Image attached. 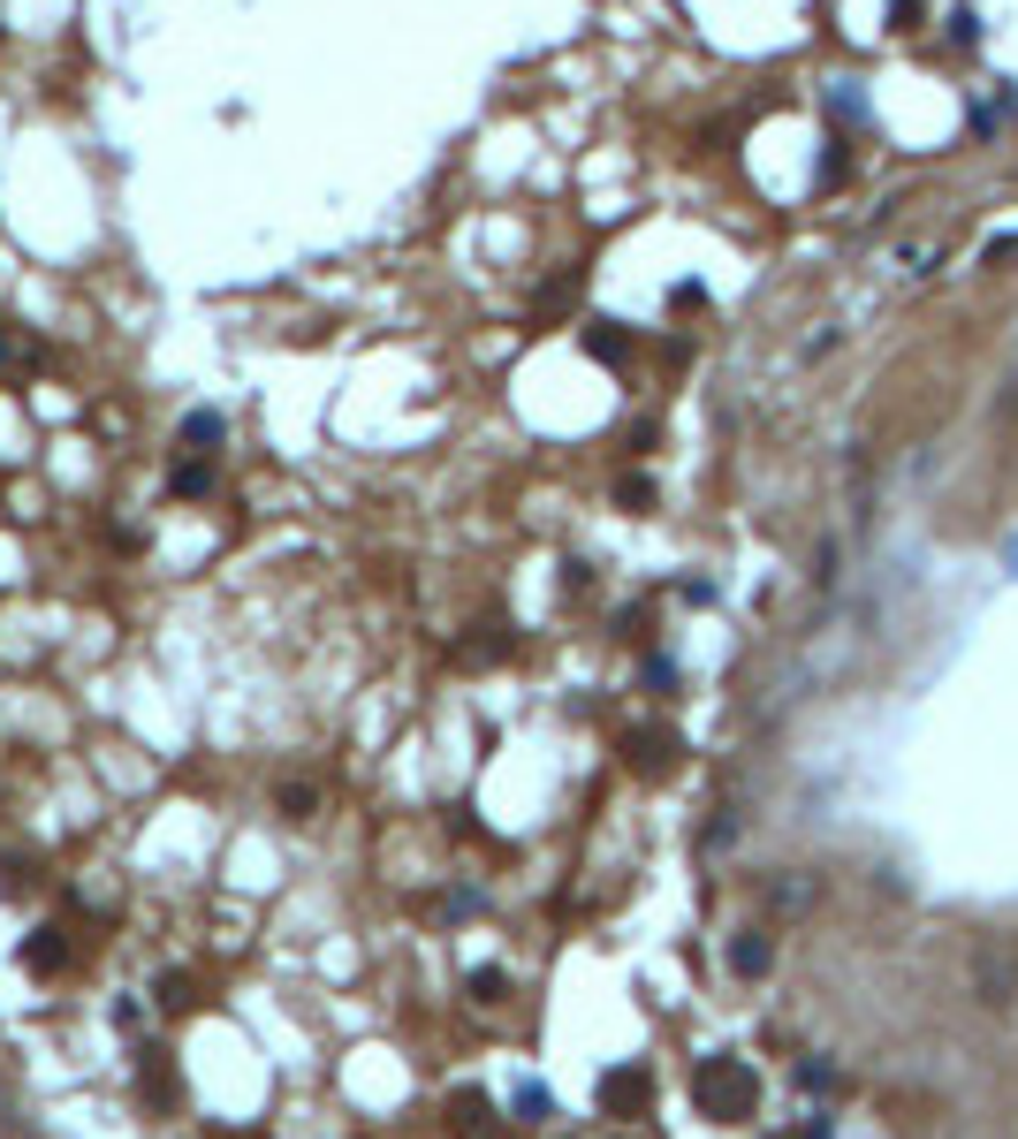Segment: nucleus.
Instances as JSON below:
<instances>
[{"instance_id": "obj_1", "label": "nucleus", "mask_w": 1018, "mask_h": 1139, "mask_svg": "<svg viewBox=\"0 0 1018 1139\" xmlns=\"http://www.w3.org/2000/svg\"><path fill=\"white\" fill-rule=\"evenodd\" d=\"M691 1094H699V1110H707V1117L737 1125V1117H753L760 1079H753V1064H737V1056H707V1064H699V1079H691Z\"/></svg>"}, {"instance_id": "obj_2", "label": "nucleus", "mask_w": 1018, "mask_h": 1139, "mask_svg": "<svg viewBox=\"0 0 1018 1139\" xmlns=\"http://www.w3.org/2000/svg\"><path fill=\"white\" fill-rule=\"evenodd\" d=\"M441 1117H449V1132L457 1139H495V1110H487L480 1087H457V1094L441 1102Z\"/></svg>"}, {"instance_id": "obj_3", "label": "nucleus", "mask_w": 1018, "mask_h": 1139, "mask_svg": "<svg viewBox=\"0 0 1018 1139\" xmlns=\"http://www.w3.org/2000/svg\"><path fill=\"white\" fill-rule=\"evenodd\" d=\"M647 1094H654V1079H647V1071H631V1064L601 1079V1110H608V1117H639V1110H647Z\"/></svg>"}, {"instance_id": "obj_4", "label": "nucleus", "mask_w": 1018, "mask_h": 1139, "mask_svg": "<svg viewBox=\"0 0 1018 1139\" xmlns=\"http://www.w3.org/2000/svg\"><path fill=\"white\" fill-rule=\"evenodd\" d=\"M624 760H631L639 775H662V768L677 760V737H670V729H639V737H624Z\"/></svg>"}, {"instance_id": "obj_5", "label": "nucleus", "mask_w": 1018, "mask_h": 1139, "mask_svg": "<svg viewBox=\"0 0 1018 1139\" xmlns=\"http://www.w3.org/2000/svg\"><path fill=\"white\" fill-rule=\"evenodd\" d=\"M768 965H776V942H768V935H737V942H730V973L737 980H760Z\"/></svg>"}, {"instance_id": "obj_6", "label": "nucleus", "mask_w": 1018, "mask_h": 1139, "mask_svg": "<svg viewBox=\"0 0 1018 1139\" xmlns=\"http://www.w3.org/2000/svg\"><path fill=\"white\" fill-rule=\"evenodd\" d=\"M61 958H69V942H61V927H38V935L23 942V965H31V973H61Z\"/></svg>"}, {"instance_id": "obj_7", "label": "nucleus", "mask_w": 1018, "mask_h": 1139, "mask_svg": "<svg viewBox=\"0 0 1018 1139\" xmlns=\"http://www.w3.org/2000/svg\"><path fill=\"white\" fill-rule=\"evenodd\" d=\"M138 1087H145V1094H153L161 1110H168V1102H175V1071H168V1064H161V1056H145V1071H138Z\"/></svg>"}, {"instance_id": "obj_8", "label": "nucleus", "mask_w": 1018, "mask_h": 1139, "mask_svg": "<svg viewBox=\"0 0 1018 1139\" xmlns=\"http://www.w3.org/2000/svg\"><path fill=\"white\" fill-rule=\"evenodd\" d=\"M213 487V464H182V472H175V494H205Z\"/></svg>"}, {"instance_id": "obj_9", "label": "nucleus", "mask_w": 1018, "mask_h": 1139, "mask_svg": "<svg viewBox=\"0 0 1018 1139\" xmlns=\"http://www.w3.org/2000/svg\"><path fill=\"white\" fill-rule=\"evenodd\" d=\"M182 441H190V449H198V441H221V418H213V411H198V418L182 426Z\"/></svg>"}, {"instance_id": "obj_10", "label": "nucleus", "mask_w": 1018, "mask_h": 1139, "mask_svg": "<svg viewBox=\"0 0 1018 1139\" xmlns=\"http://www.w3.org/2000/svg\"><path fill=\"white\" fill-rule=\"evenodd\" d=\"M889 31H920V0H889Z\"/></svg>"}, {"instance_id": "obj_11", "label": "nucleus", "mask_w": 1018, "mask_h": 1139, "mask_svg": "<svg viewBox=\"0 0 1018 1139\" xmlns=\"http://www.w3.org/2000/svg\"><path fill=\"white\" fill-rule=\"evenodd\" d=\"M502 987H509L502 973H472V995H480V1002H502Z\"/></svg>"}]
</instances>
